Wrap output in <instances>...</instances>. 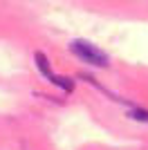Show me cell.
Returning a JSON list of instances; mask_svg holds the SVG:
<instances>
[{"mask_svg": "<svg viewBox=\"0 0 148 150\" xmlns=\"http://www.w3.org/2000/svg\"><path fill=\"white\" fill-rule=\"evenodd\" d=\"M70 50L81 58V61L90 63V65H99V67H103L108 65V56H105V52H101L97 45L92 43H85V40H74L70 43Z\"/></svg>", "mask_w": 148, "mask_h": 150, "instance_id": "obj_1", "label": "cell"}]
</instances>
